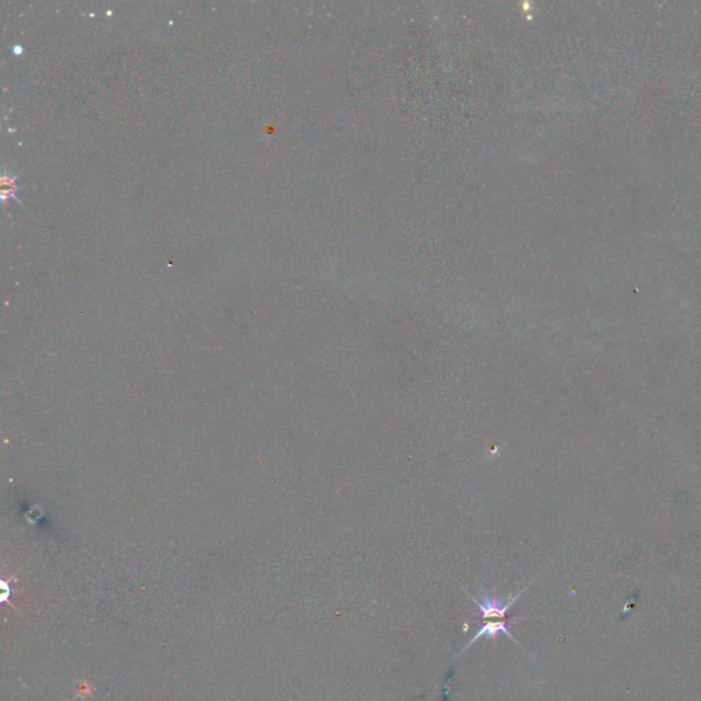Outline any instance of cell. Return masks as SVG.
<instances>
[{"mask_svg":"<svg viewBox=\"0 0 701 701\" xmlns=\"http://www.w3.org/2000/svg\"><path fill=\"white\" fill-rule=\"evenodd\" d=\"M17 180H18L17 174H14L11 171H7V170H3L1 178H0V195H1L0 199H1V204H6V202L10 200V199L18 200L17 193L20 190V185H18Z\"/></svg>","mask_w":701,"mask_h":701,"instance_id":"7a4b0ae2","label":"cell"},{"mask_svg":"<svg viewBox=\"0 0 701 701\" xmlns=\"http://www.w3.org/2000/svg\"><path fill=\"white\" fill-rule=\"evenodd\" d=\"M526 589H528V587H525L520 592H518L515 596L507 597L506 600L497 598L486 591L480 592L476 597L471 596L474 605L478 611V615L483 620H481L480 629L477 630L474 637L470 640V643L466 647L459 652L458 656L464 653L477 641H480V640L490 641V640H494L496 637H499V634H504L506 637L511 638L513 641L516 643V640L513 638V633L510 630V626L516 623L518 620H522V618L510 620V612H511L513 605L516 604L518 598L526 592Z\"/></svg>","mask_w":701,"mask_h":701,"instance_id":"6da1fadb","label":"cell"}]
</instances>
